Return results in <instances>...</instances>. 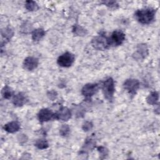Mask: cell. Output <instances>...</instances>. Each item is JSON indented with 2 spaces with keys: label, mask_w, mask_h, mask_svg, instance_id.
Wrapping results in <instances>:
<instances>
[{
  "label": "cell",
  "mask_w": 160,
  "mask_h": 160,
  "mask_svg": "<svg viewBox=\"0 0 160 160\" xmlns=\"http://www.w3.org/2000/svg\"><path fill=\"white\" fill-rule=\"evenodd\" d=\"M159 100V93L156 91L151 92L146 98L147 102L150 105H156Z\"/></svg>",
  "instance_id": "17"
},
{
  "label": "cell",
  "mask_w": 160,
  "mask_h": 160,
  "mask_svg": "<svg viewBox=\"0 0 160 160\" xmlns=\"http://www.w3.org/2000/svg\"><path fill=\"white\" fill-rule=\"evenodd\" d=\"M92 128H93V124L91 121H86L85 122H84V123L82 125V129L85 132H88L91 130Z\"/></svg>",
  "instance_id": "26"
},
{
  "label": "cell",
  "mask_w": 160,
  "mask_h": 160,
  "mask_svg": "<svg viewBox=\"0 0 160 160\" xmlns=\"http://www.w3.org/2000/svg\"><path fill=\"white\" fill-rule=\"evenodd\" d=\"M39 64L38 58L33 56H28L23 61V68L27 71H32L35 69Z\"/></svg>",
  "instance_id": "10"
},
{
  "label": "cell",
  "mask_w": 160,
  "mask_h": 160,
  "mask_svg": "<svg viewBox=\"0 0 160 160\" xmlns=\"http://www.w3.org/2000/svg\"><path fill=\"white\" fill-rule=\"evenodd\" d=\"M109 39L111 44H113L116 46H119L122 44L125 40V34L122 31L120 30H116L112 32Z\"/></svg>",
  "instance_id": "8"
},
{
  "label": "cell",
  "mask_w": 160,
  "mask_h": 160,
  "mask_svg": "<svg viewBox=\"0 0 160 160\" xmlns=\"http://www.w3.org/2000/svg\"><path fill=\"white\" fill-rule=\"evenodd\" d=\"M32 26L29 21L24 22L21 26V31L23 33H28L32 31Z\"/></svg>",
  "instance_id": "22"
},
{
  "label": "cell",
  "mask_w": 160,
  "mask_h": 160,
  "mask_svg": "<svg viewBox=\"0 0 160 160\" xmlns=\"http://www.w3.org/2000/svg\"><path fill=\"white\" fill-rule=\"evenodd\" d=\"M156 10L152 8H146L136 11V19L142 24H148L152 22L155 19Z\"/></svg>",
  "instance_id": "1"
},
{
  "label": "cell",
  "mask_w": 160,
  "mask_h": 160,
  "mask_svg": "<svg viewBox=\"0 0 160 160\" xmlns=\"http://www.w3.org/2000/svg\"><path fill=\"white\" fill-rule=\"evenodd\" d=\"M71 117V111L67 107H61L59 111L55 114V118L56 119L66 121Z\"/></svg>",
  "instance_id": "12"
},
{
  "label": "cell",
  "mask_w": 160,
  "mask_h": 160,
  "mask_svg": "<svg viewBox=\"0 0 160 160\" xmlns=\"http://www.w3.org/2000/svg\"><path fill=\"white\" fill-rule=\"evenodd\" d=\"M25 8L29 11H34L39 8L38 4L34 1H26L25 2Z\"/></svg>",
  "instance_id": "21"
},
{
  "label": "cell",
  "mask_w": 160,
  "mask_h": 160,
  "mask_svg": "<svg viewBox=\"0 0 160 160\" xmlns=\"http://www.w3.org/2000/svg\"><path fill=\"white\" fill-rule=\"evenodd\" d=\"M27 101L26 96L24 93L20 92L14 96L12 98V103L16 107H20L23 106Z\"/></svg>",
  "instance_id": "14"
},
{
  "label": "cell",
  "mask_w": 160,
  "mask_h": 160,
  "mask_svg": "<svg viewBox=\"0 0 160 160\" xmlns=\"http://www.w3.org/2000/svg\"><path fill=\"white\" fill-rule=\"evenodd\" d=\"M47 96L49 98V99H51V100H54V99H56L57 98L58 94L55 91H48V92L47 93Z\"/></svg>",
  "instance_id": "28"
},
{
  "label": "cell",
  "mask_w": 160,
  "mask_h": 160,
  "mask_svg": "<svg viewBox=\"0 0 160 160\" xmlns=\"http://www.w3.org/2000/svg\"><path fill=\"white\" fill-rule=\"evenodd\" d=\"M38 118L40 122H47L55 118V114L48 108H42L38 113Z\"/></svg>",
  "instance_id": "9"
},
{
  "label": "cell",
  "mask_w": 160,
  "mask_h": 160,
  "mask_svg": "<svg viewBox=\"0 0 160 160\" xmlns=\"http://www.w3.org/2000/svg\"><path fill=\"white\" fill-rule=\"evenodd\" d=\"M18 139L19 140L20 142H26V141H27V137H26V136L24 135V134H21V135L19 136V138Z\"/></svg>",
  "instance_id": "29"
},
{
  "label": "cell",
  "mask_w": 160,
  "mask_h": 160,
  "mask_svg": "<svg viewBox=\"0 0 160 160\" xmlns=\"http://www.w3.org/2000/svg\"><path fill=\"white\" fill-rule=\"evenodd\" d=\"M12 94L13 91L12 89L8 86H5L1 90V95L4 99H9L11 98Z\"/></svg>",
  "instance_id": "20"
},
{
  "label": "cell",
  "mask_w": 160,
  "mask_h": 160,
  "mask_svg": "<svg viewBox=\"0 0 160 160\" xmlns=\"http://www.w3.org/2000/svg\"><path fill=\"white\" fill-rule=\"evenodd\" d=\"M102 3L104 4H105L106 6H108V8H111V9H116L118 8V7H119V4H118V3L116 1H103Z\"/></svg>",
  "instance_id": "27"
},
{
  "label": "cell",
  "mask_w": 160,
  "mask_h": 160,
  "mask_svg": "<svg viewBox=\"0 0 160 160\" xmlns=\"http://www.w3.org/2000/svg\"><path fill=\"white\" fill-rule=\"evenodd\" d=\"M91 44L94 49L101 51H103L109 48L111 45L110 39L106 36L104 34L102 33L94 37L92 39Z\"/></svg>",
  "instance_id": "2"
},
{
  "label": "cell",
  "mask_w": 160,
  "mask_h": 160,
  "mask_svg": "<svg viewBox=\"0 0 160 160\" xmlns=\"http://www.w3.org/2000/svg\"><path fill=\"white\" fill-rule=\"evenodd\" d=\"M72 31L76 36H84L87 34V30L79 24H74L72 27Z\"/></svg>",
  "instance_id": "18"
},
{
  "label": "cell",
  "mask_w": 160,
  "mask_h": 160,
  "mask_svg": "<svg viewBox=\"0 0 160 160\" xmlns=\"http://www.w3.org/2000/svg\"><path fill=\"white\" fill-rule=\"evenodd\" d=\"M102 91L104 98L108 101H111L115 92V84L112 78H108L102 83Z\"/></svg>",
  "instance_id": "3"
},
{
  "label": "cell",
  "mask_w": 160,
  "mask_h": 160,
  "mask_svg": "<svg viewBox=\"0 0 160 160\" xmlns=\"http://www.w3.org/2000/svg\"><path fill=\"white\" fill-rule=\"evenodd\" d=\"M34 146L39 149H44L49 147V143L45 139H39L36 141Z\"/></svg>",
  "instance_id": "19"
},
{
  "label": "cell",
  "mask_w": 160,
  "mask_h": 160,
  "mask_svg": "<svg viewBox=\"0 0 160 160\" xmlns=\"http://www.w3.org/2000/svg\"><path fill=\"white\" fill-rule=\"evenodd\" d=\"M96 146V140L92 137H88L86 139L84 143L79 152L81 155L88 154L89 151L94 149Z\"/></svg>",
  "instance_id": "11"
},
{
  "label": "cell",
  "mask_w": 160,
  "mask_h": 160,
  "mask_svg": "<svg viewBox=\"0 0 160 160\" xmlns=\"http://www.w3.org/2000/svg\"><path fill=\"white\" fill-rule=\"evenodd\" d=\"M149 53L148 46L144 43H141L138 45L136 51L133 54V57L137 60H143L145 59Z\"/></svg>",
  "instance_id": "7"
},
{
  "label": "cell",
  "mask_w": 160,
  "mask_h": 160,
  "mask_svg": "<svg viewBox=\"0 0 160 160\" xmlns=\"http://www.w3.org/2000/svg\"><path fill=\"white\" fill-rule=\"evenodd\" d=\"M46 34V32L42 28H37L32 31V39L34 41H38L41 39Z\"/></svg>",
  "instance_id": "16"
},
{
  "label": "cell",
  "mask_w": 160,
  "mask_h": 160,
  "mask_svg": "<svg viewBox=\"0 0 160 160\" xmlns=\"http://www.w3.org/2000/svg\"><path fill=\"white\" fill-rule=\"evenodd\" d=\"M20 127V124L18 121H14L6 124L4 126L3 128L6 132L9 133H14L19 131Z\"/></svg>",
  "instance_id": "15"
},
{
  "label": "cell",
  "mask_w": 160,
  "mask_h": 160,
  "mask_svg": "<svg viewBox=\"0 0 160 160\" xmlns=\"http://www.w3.org/2000/svg\"><path fill=\"white\" fill-rule=\"evenodd\" d=\"M74 60L75 57L73 54L69 52H66L58 57L57 63L61 67L69 68L73 64Z\"/></svg>",
  "instance_id": "4"
},
{
  "label": "cell",
  "mask_w": 160,
  "mask_h": 160,
  "mask_svg": "<svg viewBox=\"0 0 160 160\" xmlns=\"http://www.w3.org/2000/svg\"><path fill=\"white\" fill-rule=\"evenodd\" d=\"M139 81L136 79H128L123 84L124 89L132 96L136 94V92L139 88Z\"/></svg>",
  "instance_id": "5"
},
{
  "label": "cell",
  "mask_w": 160,
  "mask_h": 160,
  "mask_svg": "<svg viewBox=\"0 0 160 160\" xmlns=\"http://www.w3.org/2000/svg\"><path fill=\"white\" fill-rule=\"evenodd\" d=\"M14 35V31L10 27H6L1 30V46L9 42Z\"/></svg>",
  "instance_id": "13"
},
{
  "label": "cell",
  "mask_w": 160,
  "mask_h": 160,
  "mask_svg": "<svg viewBox=\"0 0 160 160\" xmlns=\"http://www.w3.org/2000/svg\"><path fill=\"white\" fill-rule=\"evenodd\" d=\"M70 133V128L68 124H63L59 129V134L61 136L66 137Z\"/></svg>",
  "instance_id": "23"
},
{
  "label": "cell",
  "mask_w": 160,
  "mask_h": 160,
  "mask_svg": "<svg viewBox=\"0 0 160 160\" xmlns=\"http://www.w3.org/2000/svg\"><path fill=\"white\" fill-rule=\"evenodd\" d=\"M85 109L83 106H77L74 109V114L77 118H81L83 117L85 114Z\"/></svg>",
  "instance_id": "24"
},
{
  "label": "cell",
  "mask_w": 160,
  "mask_h": 160,
  "mask_svg": "<svg viewBox=\"0 0 160 160\" xmlns=\"http://www.w3.org/2000/svg\"><path fill=\"white\" fill-rule=\"evenodd\" d=\"M98 151L99 153V156H100V158L101 159H104L106 158V156L108 155V150L106 148H105L104 146H99L97 148Z\"/></svg>",
  "instance_id": "25"
},
{
  "label": "cell",
  "mask_w": 160,
  "mask_h": 160,
  "mask_svg": "<svg viewBox=\"0 0 160 160\" xmlns=\"http://www.w3.org/2000/svg\"><path fill=\"white\" fill-rule=\"evenodd\" d=\"M99 85L96 83H88L85 84L82 89L81 94L86 98L89 99L98 91Z\"/></svg>",
  "instance_id": "6"
}]
</instances>
